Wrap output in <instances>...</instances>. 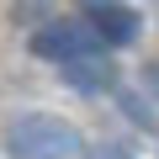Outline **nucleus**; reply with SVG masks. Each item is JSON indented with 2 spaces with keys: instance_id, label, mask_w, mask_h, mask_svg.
I'll return each instance as SVG.
<instances>
[{
  "instance_id": "nucleus-1",
  "label": "nucleus",
  "mask_w": 159,
  "mask_h": 159,
  "mask_svg": "<svg viewBox=\"0 0 159 159\" xmlns=\"http://www.w3.org/2000/svg\"><path fill=\"white\" fill-rule=\"evenodd\" d=\"M6 154L11 159H80L85 138L53 111H27L6 127Z\"/></svg>"
},
{
  "instance_id": "nucleus-2",
  "label": "nucleus",
  "mask_w": 159,
  "mask_h": 159,
  "mask_svg": "<svg viewBox=\"0 0 159 159\" xmlns=\"http://www.w3.org/2000/svg\"><path fill=\"white\" fill-rule=\"evenodd\" d=\"M106 43L85 27V21H48L32 32V53L48 58V64H69V58H85V53H101Z\"/></svg>"
},
{
  "instance_id": "nucleus-3",
  "label": "nucleus",
  "mask_w": 159,
  "mask_h": 159,
  "mask_svg": "<svg viewBox=\"0 0 159 159\" xmlns=\"http://www.w3.org/2000/svg\"><path fill=\"white\" fill-rule=\"evenodd\" d=\"M85 27H90L106 48L138 43V11H127L122 0H90V6H85Z\"/></svg>"
},
{
  "instance_id": "nucleus-4",
  "label": "nucleus",
  "mask_w": 159,
  "mask_h": 159,
  "mask_svg": "<svg viewBox=\"0 0 159 159\" xmlns=\"http://www.w3.org/2000/svg\"><path fill=\"white\" fill-rule=\"evenodd\" d=\"M58 69H64V85H69V90H80V96H106V90L117 85L111 48H101V53H85V58H69V64H58Z\"/></svg>"
},
{
  "instance_id": "nucleus-5",
  "label": "nucleus",
  "mask_w": 159,
  "mask_h": 159,
  "mask_svg": "<svg viewBox=\"0 0 159 159\" xmlns=\"http://www.w3.org/2000/svg\"><path fill=\"white\" fill-rule=\"evenodd\" d=\"M80 159H133V143L127 138H101L96 148H85Z\"/></svg>"
},
{
  "instance_id": "nucleus-6",
  "label": "nucleus",
  "mask_w": 159,
  "mask_h": 159,
  "mask_svg": "<svg viewBox=\"0 0 159 159\" xmlns=\"http://www.w3.org/2000/svg\"><path fill=\"white\" fill-rule=\"evenodd\" d=\"M143 85L159 96V58H148V64H143Z\"/></svg>"
}]
</instances>
